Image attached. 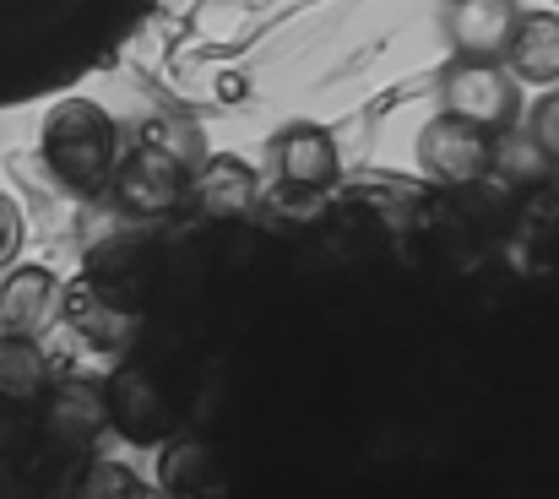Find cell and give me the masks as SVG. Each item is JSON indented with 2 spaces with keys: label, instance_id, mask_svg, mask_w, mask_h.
Listing matches in <instances>:
<instances>
[{
  "label": "cell",
  "instance_id": "6da1fadb",
  "mask_svg": "<svg viewBox=\"0 0 559 499\" xmlns=\"http://www.w3.org/2000/svg\"><path fill=\"white\" fill-rule=\"evenodd\" d=\"M38 153L71 195H104L115 185V168H120L115 115L104 104H93V98H60L44 115Z\"/></svg>",
  "mask_w": 559,
  "mask_h": 499
},
{
  "label": "cell",
  "instance_id": "7a4b0ae2",
  "mask_svg": "<svg viewBox=\"0 0 559 499\" xmlns=\"http://www.w3.org/2000/svg\"><path fill=\"white\" fill-rule=\"evenodd\" d=\"M104 402H109V429L126 435L131 445H164L175 440L180 429V413H175V396L169 385L147 369V364H120L109 380H104Z\"/></svg>",
  "mask_w": 559,
  "mask_h": 499
},
{
  "label": "cell",
  "instance_id": "3957f363",
  "mask_svg": "<svg viewBox=\"0 0 559 499\" xmlns=\"http://www.w3.org/2000/svg\"><path fill=\"white\" fill-rule=\"evenodd\" d=\"M440 98L451 115L484 126V131H506L522 115V76L506 60H451L440 76Z\"/></svg>",
  "mask_w": 559,
  "mask_h": 499
},
{
  "label": "cell",
  "instance_id": "277c9868",
  "mask_svg": "<svg viewBox=\"0 0 559 499\" xmlns=\"http://www.w3.org/2000/svg\"><path fill=\"white\" fill-rule=\"evenodd\" d=\"M109 195H115V206H120L126 217H169V212L190 195V174L169 147L142 142V147L120 153V168H115Z\"/></svg>",
  "mask_w": 559,
  "mask_h": 499
},
{
  "label": "cell",
  "instance_id": "5b68a950",
  "mask_svg": "<svg viewBox=\"0 0 559 499\" xmlns=\"http://www.w3.org/2000/svg\"><path fill=\"white\" fill-rule=\"evenodd\" d=\"M489 136H495V131H484V126H473V120L440 109V115L418 131V168H424L429 179H440V185H473V179H484V174L495 168V142H489Z\"/></svg>",
  "mask_w": 559,
  "mask_h": 499
},
{
  "label": "cell",
  "instance_id": "8992f818",
  "mask_svg": "<svg viewBox=\"0 0 559 499\" xmlns=\"http://www.w3.org/2000/svg\"><path fill=\"white\" fill-rule=\"evenodd\" d=\"M272 174H277V185L288 195H321V190L337 185L343 153H337V142H332L326 126L299 120V126H283L277 131V142H272Z\"/></svg>",
  "mask_w": 559,
  "mask_h": 499
},
{
  "label": "cell",
  "instance_id": "52a82bcc",
  "mask_svg": "<svg viewBox=\"0 0 559 499\" xmlns=\"http://www.w3.org/2000/svg\"><path fill=\"white\" fill-rule=\"evenodd\" d=\"M516 0H451L445 5V38L462 60H506L516 27H522Z\"/></svg>",
  "mask_w": 559,
  "mask_h": 499
},
{
  "label": "cell",
  "instance_id": "ba28073f",
  "mask_svg": "<svg viewBox=\"0 0 559 499\" xmlns=\"http://www.w3.org/2000/svg\"><path fill=\"white\" fill-rule=\"evenodd\" d=\"M60 283L49 266H33V261H11L5 277H0V332L16 336H38L44 326L60 321Z\"/></svg>",
  "mask_w": 559,
  "mask_h": 499
},
{
  "label": "cell",
  "instance_id": "9c48e42d",
  "mask_svg": "<svg viewBox=\"0 0 559 499\" xmlns=\"http://www.w3.org/2000/svg\"><path fill=\"white\" fill-rule=\"evenodd\" d=\"M66 321L87 336L93 347H126L136 336V326H142L136 305L120 299V288L104 283V277H93V272L66 294Z\"/></svg>",
  "mask_w": 559,
  "mask_h": 499
},
{
  "label": "cell",
  "instance_id": "30bf717a",
  "mask_svg": "<svg viewBox=\"0 0 559 499\" xmlns=\"http://www.w3.org/2000/svg\"><path fill=\"white\" fill-rule=\"evenodd\" d=\"M190 195H195V206H201L206 217L234 223V217H245V212L261 201V174L245 164V158L217 153V158H206V164L190 174Z\"/></svg>",
  "mask_w": 559,
  "mask_h": 499
},
{
  "label": "cell",
  "instance_id": "8fae6325",
  "mask_svg": "<svg viewBox=\"0 0 559 499\" xmlns=\"http://www.w3.org/2000/svg\"><path fill=\"white\" fill-rule=\"evenodd\" d=\"M55 391V364L38 336L0 332V407H33Z\"/></svg>",
  "mask_w": 559,
  "mask_h": 499
},
{
  "label": "cell",
  "instance_id": "7c38bea8",
  "mask_svg": "<svg viewBox=\"0 0 559 499\" xmlns=\"http://www.w3.org/2000/svg\"><path fill=\"white\" fill-rule=\"evenodd\" d=\"M506 66L527 87H559V5L522 16V27H516V38L506 49Z\"/></svg>",
  "mask_w": 559,
  "mask_h": 499
},
{
  "label": "cell",
  "instance_id": "4fadbf2b",
  "mask_svg": "<svg viewBox=\"0 0 559 499\" xmlns=\"http://www.w3.org/2000/svg\"><path fill=\"white\" fill-rule=\"evenodd\" d=\"M49 407V435L66 440V445H87L104 424H109V402H104V385H87V380H71V385H55L44 396Z\"/></svg>",
  "mask_w": 559,
  "mask_h": 499
},
{
  "label": "cell",
  "instance_id": "5bb4252c",
  "mask_svg": "<svg viewBox=\"0 0 559 499\" xmlns=\"http://www.w3.org/2000/svg\"><path fill=\"white\" fill-rule=\"evenodd\" d=\"M206 473V451L201 445H190V440H175L169 451H164V484L175 489V495H186L195 489V478Z\"/></svg>",
  "mask_w": 559,
  "mask_h": 499
},
{
  "label": "cell",
  "instance_id": "9a60e30c",
  "mask_svg": "<svg viewBox=\"0 0 559 499\" xmlns=\"http://www.w3.org/2000/svg\"><path fill=\"white\" fill-rule=\"evenodd\" d=\"M533 147L559 164V87H549L538 104H533Z\"/></svg>",
  "mask_w": 559,
  "mask_h": 499
},
{
  "label": "cell",
  "instance_id": "2e32d148",
  "mask_svg": "<svg viewBox=\"0 0 559 499\" xmlns=\"http://www.w3.org/2000/svg\"><path fill=\"white\" fill-rule=\"evenodd\" d=\"M87 499H142V484L120 467V462H104V467H93L87 473Z\"/></svg>",
  "mask_w": 559,
  "mask_h": 499
},
{
  "label": "cell",
  "instance_id": "e0dca14e",
  "mask_svg": "<svg viewBox=\"0 0 559 499\" xmlns=\"http://www.w3.org/2000/svg\"><path fill=\"white\" fill-rule=\"evenodd\" d=\"M22 239H27V217H22V206L0 190V266H11V261L22 256Z\"/></svg>",
  "mask_w": 559,
  "mask_h": 499
},
{
  "label": "cell",
  "instance_id": "ac0fdd59",
  "mask_svg": "<svg viewBox=\"0 0 559 499\" xmlns=\"http://www.w3.org/2000/svg\"><path fill=\"white\" fill-rule=\"evenodd\" d=\"M555 5H559V0H555Z\"/></svg>",
  "mask_w": 559,
  "mask_h": 499
}]
</instances>
